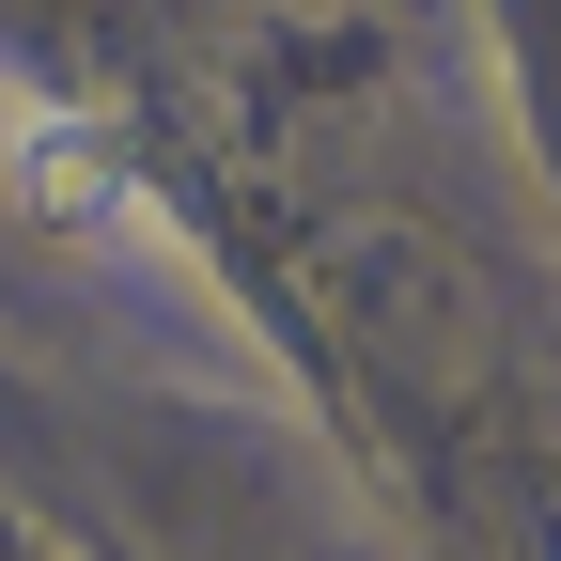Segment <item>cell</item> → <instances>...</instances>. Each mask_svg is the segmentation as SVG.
Instances as JSON below:
<instances>
[{"instance_id": "obj_1", "label": "cell", "mask_w": 561, "mask_h": 561, "mask_svg": "<svg viewBox=\"0 0 561 561\" xmlns=\"http://www.w3.org/2000/svg\"><path fill=\"white\" fill-rule=\"evenodd\" d=\"M0 172H16V203H32V219L47 234H79V250H157V219H140V187L94 157V140L79 125H62V110H0Z\"/></svg>"}]
</instances>
